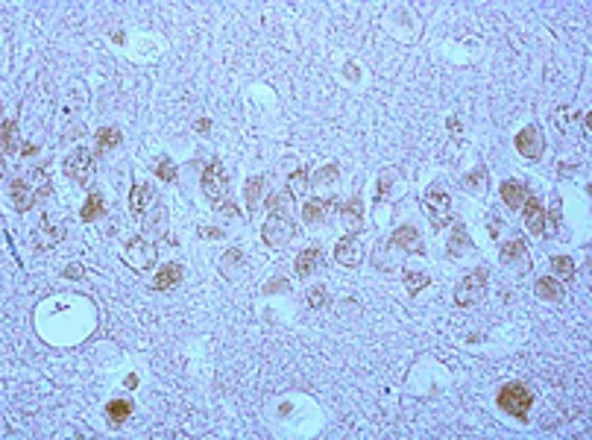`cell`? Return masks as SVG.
<instances>
[{"label":"cell","mask_w":592,"mask_h":440,"mask_svg":"<svg viewBox=\"0 0 592 440\" xmlns=\"http://www.w3.org/2000/svg\"><path fill=\"white\" fill-rule=\"evenodd\" d=\"M496 405L502 411H507L510 417L516 419H528L531 405H534V393H531L522 382H504L496 393Z\"/></svg>","instance_id":"cell-1"},{"label":"cell","mask_w":592,"mask_h":440,"mask_svg":"<svg viewBox=\"0 0 592 440\" xmlns=\"http://www.w3.org/2000/svg\"><path fill=\"white\" fill-rule=\"evenodd\" d=\"M422 206H425V212H428V217H431V226L434 229H446L451 220V197H449V191L440 185V183H431L428 188H425V194H422Z\"/></svg>","instance_id":"cell-2"},{"label":"cell","mask_w":592,"mask_h":440,"mask_svg":"<svg viewBox=\"0 0 592 440\" xmlns=\"http://www.w3.org/2000/svg\"><path fill=\"white\" fill-rule=\"evenodd\" d=\"M487 282H490V270L487 267H475L472 273H466L461 282L455 285V303L461 308L478 306L481 299L487 296Z\"/></svg>","instance_id":"cell-3"},{"label":"cell","mask_w":592,"mask_h":440,"mask_svg":"<svg viewBox=\"0 0 592 440\" xmlns=\"http://www.w3.org/2000/svg\"><path fill=\"white\" fill-rule=\"evenodd\" d=\"M124 262L135 270H150L159 262V247L147 241V235H135L124 244Z\"/></svg>","instance_id":"cell-4"},{"label":"cell","mask_w":592,"mask_h":440,"mask_svg":"<svg viewBox=\"0 0 592 440\" xmlns=\"http://www.w3.org/2000/svg\"><path fill=\"white\" fill-rule=\"evenodd\" d=\"M293 232H296V224H293V217L288 212H270V217L264 220V226H261V238H264L267 247L290 244Z\"/></svg>","instance_id":"cell-5"},{"label":"cell","mask_w":592,"mask_h":440,"mask_svg":"<svg viewBox=\"0 0 592 440\" xmlns=\"http://www.w3.org/2000/svg\"><path fill=\"white\" fill-rule=\"evenodd\" d=\"M203 194L211 199V203H223V199H229V176H226V168L220 158H214V162L208 168H203Z\"/></svg>","instance_id":"cell-6"},{"label":"cell","mask_w":592,"mask_h":440,"mask_svg":"<svg viewBox=\"0 0 592 440\" xmlns=\"http://www.w3.org/2000/svg\"><path fill=\"white\" fill-rule=\"evenodd\" d=\"M62 170H65V176L71 179V183H76V185L91 183V176H94V153L91 150H83V147L68 153L65 162H62Z\"/></svg>","instance_id":"cell-7"},{"label":"cell","mask_w":592,"mask_h":440,"mask_svg":"<svg viewBox=\"0 0 592 440\" xmlns=\"http://www.w3.org/2000/svg\"><path fill=\"white\" fill-rule=\"evenodd\" d=\"M513 144H516L519 156L522 158H531V162H537V158L543 156L545 150V138H543V129L537 124H528L525 129L516 132V138H513Z\"/></svg>","instance_id":"cell-8"},{"label":"cell","mask_w":592,"mask_h":440,"mask_svg":"<svg viewBox=\"0 0 592 440\" xmlns=\"http://www.w3.org/2000/svg\"><path fill=\"white\" fill-rule=\"evenodd\" d=\"M338 217H341V224H343V229H346L349 235H361V232H364V226H367L364 199H361L358 194L349 197L346 203H341V206H338Z\"/></svg>","instance_id":"cell-9"},{"label":"cell","mask_w":592,"mask_h":440,"mask_svg":"<svg viewBox=\"0 0 592 440\" xmlns=\"http://www.w3.org/2000/svg\"><path fill=\"white\" fill-rule=\"evenodd\" d=\"M364 244L358 235H343L338 244H334V262L343 265V267H361L364 262Z\"/></svg>","instance_id":"cell-10"},{"label":"cell","mask_w":592,"mask_h":440,"mask_svg":"<svg viewBox=\"0 0 592 440\" xmlns=\"http://www.w3.org/2000/svg\"><path fill=\"white\" fill-rule=\"evenodd\" d=\"M334 206H338V199H334V197H311V199H305V206H302V224L305 226L323 224Z\"/></svg>","instance_id":"cell-11"},{"label":"cell","mask_w":592,"mask_h":440,"mask_svg":"<svg viewBox=\"0 0 592 440\" xmlns=\"http://www.w3.org/2000/svg\"><path fill=\"white\" fill-rule=\"evenodd\" d=\"M499 197L507 209H522V203L531 197V188H528V183H522V179H504V183L499 185Z\"/></svg>","instance_id":"cell-12"},{"label":"cell","mask_w":592,"mask_h":440,"mask_svg":"<svg viewBox=\"0 0 592 440\" xmlns=\"http://www.w3.org/2000/svg\"><path fill=\"white\" fill-rule=\"evenodd\" d=\"M522 224L531 235H543L545 232V209L540 206L537 197H528L522 203Z\"/></svg>","instance_id":"cell-13"},{"label":"cell","mask_w":592,"mask_h":440,"mask_svg":"<svg viewBox=\"0 0 592 440\" xmlns=\"http://www.w3.org/2000/svg\"><path fill=\"white\" fill-rule=\"evenodd\" d=\"M390 247H396V250H405V253H425L422 247V238H420V229L417 226H399L396 232L390 235Z\"/></svg>","instance_id":"cell-14"},{"label":"cell","mask_w":592,"mask_h":440,"mask_svg":"<svg viewBox=\"0 0 592 440\" xmlns=\"http://www.w3.org/2000/svg\"><path fill=\"white\" fill-rule=\"evenodd\" d=\"M9 199H12V206L15 212H30L35 206V191L24 183V179H12V185H9Z\"/></svg>","instance_id":"cell-15"},{"label":"cell","mask_w":592,"mask_h":440,"mask_svg":"<svg viewBox=\"0 0 592 440\" xmlns=\"http://www.w3.org/2000/svg\"><path fill=\"white\" fill-rule=\"evenodd\" d=\"M182 276H185V270H182L179 262H167L159 273H155V279H153V291H170V288H176V285L182 282Z\"/></svg>","instance_id":"cell-16"},{"label":"cell","mask_w":592,"mask_h":440,"mask_svg":"<svg viewBox=\"0 0 592 440\" xmlns=\"http://www.w3.org/2000/svg\"><path fill=\"white\" fill-rule=\"evenodd\" d=\"M155 199V194H153V185H147V183H138V185H132V191H129V212H132V217H144V212H147V206Z\"/></svg>","instance_id":"cell-17"},{"label":"cell","mask_w":592,"mask_h":440,"mask_svg":"<svg viewBox=\"0 0 592 440\" xmlns=\"http://www.w3.org/2000/svg\"><path fill=\"white\" fill-rule=\"evenodd\" d=\"M167 209L165 206H155L144 220H141V229H144V235L147 238H165V232H167Z\"/></svg>","instance_id":"cell-18"},{"label":"cell","mask_w":592,"mask_h":440,"mask_svg":"<svg viewBox=\"0 0 592 440\" xmlns=\"http://www.w3.org/2000/svg\"><path fill=\"white\" fill-rule=\"evenodd\" d=\"M296 276H311L317 267H323V250L320 247H305L300 255H296Z\"/></svg>","instance_id":"cell-19"},{"label":"cell","mask_w":592,"mask_h":440,"mask_svg":"<svg viewBox=\"0 0 592 440\" xmlns=\"http://www.w3.org/2000/svg\"><path fill=\"white\" fill-rule=\"evenodd\" d=\"M534 294H537L540 299H545V303H563L566 288L557 282L555 276H540L537 285H534Z\"/></svg>","instance_id":"cell-20"},{"label":"cell","mask_w":592,"mask_h":440,"mask_svg":"<svg viewBox=\"0 0 592 440\" xmlns=\"http://www.w3.org/2000/svg\"><path fill=\"white\" fill-rule=\"evenodd\" d=\"M449 255L451 258H461L463 253L472 250V241H469V229L463 224H451V235H449Z\"/></svg>","instance_id":"cell-21"},{"label":"cell","mask_w":592,"mask_h":440,"mask_svg":"<svg viewBox=\"0 0 592 440\" xmlns=\"http://www.w3.org/2000/svg\"><path fill=\"white\" fill-rule=\"evenodd\" d=\"M121 141H124L121 127H100V129H97V135H94V150L97 153H109L114 147H121Z\"/></svg>","instance_id":"cell-22"},{"label":"cell","mask_w":592,"mask_h":440,"mask_svg":"<svg viewBox=\"0 0 592 440\" xmlns=\"http://www.w3.org/2000/svg\"><path fill=\"white\" fill-rule=\"evenodd\" d=\"M264 191H267V179H264V176H252V179H247V185H244V203H247V212H249V214L259 209V203L264 199Z\"/></svg>","instance_id":"cell-23"},{"label":"cell","mask_w":592,"mask_h":440,"mask_svg":"<svg viewBox=\"0 0 592 440\" xmlns=\"http://www.w3.org/2000/svg\"><path fill=\"white\" fill-rule=\"evenodd\" d=\"M103 214H106V199H103V194H100V191H91V194L85 197L83 209H80V217L85 220V224H91V220L103 217Z\"/></svg>","instance_id":"cell-24"},{"label":"cell","mask_w":592,"mask_h":440,"mask_svg":"<svg viewBox=\"0 0 592 440\" xmlns=\"http://www.w3.org/2000/svg\"><path fill=\"white\" fill-rule=\"evenodd\" d=\"M132 403L129 399H112V403L106 405V417H109V423H114V426H124L126 419L132 417Z\"/></svg>","instance_id":"cell-25"},{"label":"cell","mask_w":592,"mask_h":440,"mask_svg":"<svg viewBox=\"0 0 592 440\" xmlns=\"http://www.w3.org/2000/svg\"><path fill=\"white\" fill-rule=\"evenodd\" d=\"M461 185H463L469 194H484V191H487V185H490L487 168H472V170L461 179Z\"/></svg>","instance_id":"cell-26"},{"label":"cell","mask_w":592,"mask_h":440,"mask_svg":"<svg viewBox=\"0 0 592 440\" xmlns=\"http://www.w3.org/2000/svg\"><path fill=\"white\" fill-rule=\"evenodd\" d=\"M308 185H311L308 170H305V168H296V170L288 176V188H285V191L290 194V199H296V197H305Z\"/></svg>","instance_id":"cell-27"},{"label":"cell","mask_w":592,"mask_h":440,"mask_svg":"<svg viewBox=\"0 0 592 440\" xmlns=\"http://www.w3.org/2000/svg\"><path fill=\"white\" fill-rule=\"evenodd\" d=\"M241 267H244V250H238V247L226 250V255L220 258V273L229 276V279H235Z\"/></svg>","instance_id":"cell-28"},{"label":"cell","mask_w":592,"mask_h":440,"mask_svg":"<svg viewBox=\"0 0 592 440\" xmlns=\"http://www.w3.org/2000/svg\"><path fill=\"white\" fill-rule=\"evenodd\" d=\"M551 276H560L566 282H572L575 279V262L569 255H555L551 258Z\"/></svg>","instance_id":"cell-29"},{"label":"cell","mask_w":592,"mask_h":440,"mask_svg":"<svg viewBox=\"0 0 592 440\" xmlns=\"http://www.w3.org/2000/svg\"><path fill=\"white\" fill-rule=\"evenodd\" d=\"M525 253H528V244L525 241H507V244H502L499 258H502L504 265H510V262H519V258H525Z\"/></svg>","instance_id":"cell-30"},{"label":"cell","mask_w":592,"mask_h":440,"mask_svg":"<svg viewBox=\"0 0 592 440\" xmlns=\"http://www.w3.org/2000/svg\"><path fill=\"white\" fill-rule=\"evenodd\" d=\"M402 279H405V288H408L410 294L425 291V288H428V282H431V279H428L425 273H420V270H405V273H402Z\"/></svg>","instance_id":"cell-31"},{"label":"cell","mask_w":592,"mask_h":440,"mask_svg":"<svg viewBox=\"0 0 592 440\" xmlns=\"http://www.w3.org/2000/svg\"><path fill=\"white\" fill-rule=\"evenodd\" d=\"M18 147V124H15V117H6L4 121V153L12 156Z\"/></svg>","instance_id":"cell-32"},{"label":"cell","mask_w":592,"mask_h":440,"mask_svg":"<svg viewBox=\"0 0 592 440\" xmlns=\"http://www.w3.org/2000/svg\"><path fill=\"white\" fill-rule=\"evenodd\" d=\"M390 188H393V170L384 168L379 173V185H376V203H387L390 199Z\"/></svg>","instance_id":"cell-33"},{"label":"cell","mask_w":592,"mask_h":440,"mask_svg":"<svg viewBox=\"0 0 592 440\" xmlns=\"http://www.w3.org/2000/svg\"><path fill=\"white\" fill-rule=\"evenodd\" d=\"M338 173H341L338 165H326V168H320L317 173L311 176V185H331V183H338Z\"/></svg>","instance_id":"cell-34"},{"label":"cell","mask_w":592,"mask_h":440,"mask_svg":"<svg viewBox=\"0 0 592 440\" xmlns=\"http://www.w3.org/2000/svg\"><path fill=\"white\" fill-rule=\"evenodd\" d=\"M288 203H290V194H288V191H276V194H267V197H264L267 212H285Z\"/></svg>","instance_id":"cell-35"},{"label":"cell","mask_w":592,"mask_h":440,"mask_svg":"<svg viewBox=\"0 0 592 440\" xmlns=\"http://www.w3.org/2000/svg\"><path fill=\"white\" fill-rule=\"evenodd\" d=\"M155 176H159L162 183H176V168L167 156H162L159 162H155Z\"/></svg>","instance_id":"cell-36"},{"label":"cell","mask_w":592,"mask_h":440,"mask_svg":"<svg viewBox=\"0 0 592 440\" xmlns=\"http://www.w3.org/2000/svg\"><path fill=\"white\" fill-rule=\"evenodd\" d=\"M30 173H32V183H35V188H32L35 197H38V199L47 197V194H50V176H47L45 170H30Z\"/></svg>","instance_id":"cell-37"},{"label":"cell","mask_w":592,"mask_h":440,"mask_svg":"<svg viewBox=\"0 0 592 440\" xmlns=\"http://www.w3.org/2000/svg\"><path fill=\"white\" fill-rule=\"evenodd\" d=\"M308 306H311V308H326V306H328V294H326L323 285L308 288Z\"/></svg>","instance_id":"cell-38"},{"label":"cell","mask_w":592,"mask_h":440,"mask_svg":"<svg viewBox=\"0 0 592 440\" xmlns=\"http://www.w3.org/2000/svg\"><path fill=\"white\" fill-rule=\"evenodd\" d=\"M196 232H200V238H226V232L217 229V226H200Z\"/></svg>","instance_id":"cell-39"},{"label":"cell","mask_w":592,"mask_h":440,"mask_svg":"<svg viewBox=\"0 0 592 440\" xmlns=\"http://www.w3.org/2000/svg\"><path fill=\"white\" fill-rule=\"evenodd\" d=\"M276 288H290V282H288V279H276V282H267L264 285V294H279Z\"/></svg>","instance_id":"cell-40"},{"label":"cell","mask_w":592,"mask_h":440,"mask_svg":"<svg viewBox=\"0 0 592 440\" xmlns=\"http://www.w3.org/2000/svg\"><path fill=\"white\" fill-rule=\"evenodd\" d=\"M194 129L200 135H208L211 132V121H208V117H200V121H194Z\"/></svg>","instance_id":"cell-41"},{"label":"cell","mask_w":592,"mask_h":440,"mask_svg":"<svg viewBox=\"0 0 592 440\" xmlns=\"http://www.w3.org/2000/svg\"><path fill=\"white\" fill-rule=\"evenodd\" d=\"M217 212H223V214H229V217H238V209H235L229 199H226V203H217Z\"/></svg>","instance_id":"cell-42"},{"label":"cell","mask_w":592,"mask_h":440,"mask_svg":"<svg viewBox=\"0 0 592 440\" xmlns=\"http://www.w3.org/2000/svg\"><path fill=\"white\" fill-rule=\"evenodd\" d=\"M449 129H451V135H455V138H461V135H463V129H461V121H458V117H449Z\"/></svg>","instance_id":"cell-43"},{"label":"cell","mask_w":592,"mask_h":440,"mask_svg":"<svg viewBox=\"0 0 592 440\" xmlns=\"http://www.w3.org/2000/svg\"><path fill=\"white\" fill-rule=\"evenodd\" d=\"M124 388H129V390H132V388H138V376H135V373L124 378Z\"/></svg>","instance_id":"cell-44"},{"label":"cell","mask_w":592,"mask_h":440,"mask_svg":"<svg viewBox=\"0 0 592 440\" xmlns=\"http://www.w3.org/2000/svg\"><path fill=\"white\" fill-rule=\"evenodd\" d=\"M21 153H24V156H35V153H38V150H35V147H32V144H24V150H21Z\"/></svg>","instance_id":"cell-45"}]
</instances>
